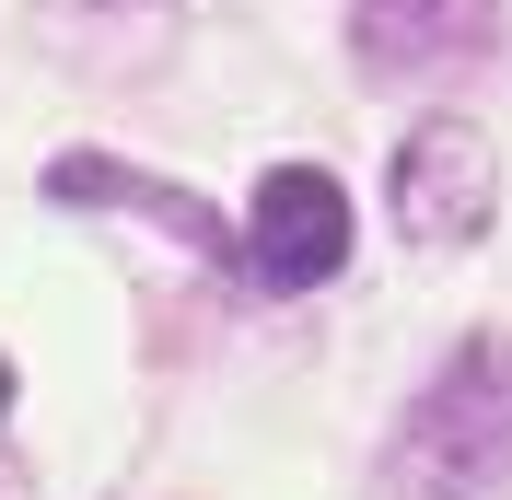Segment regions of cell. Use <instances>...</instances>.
<instances>
[{"label": "cell", "mask_w": 512, "mask_h": 500, "mask_svg": "<svg viewBox=\"0 0 512 500\" xmlns=\"http://www.w3.org/2000/svg\"><path fill=\"white\" fill-rule=\"evenodd\" d=\"M47 198H140V210H152V221H175L187 245H222V221L198 210L187 187H140V175H128V163H105V152H82V163H47Z\"/></svg>", "instance_id": "5"}, {"label": "cell", "mask_w": 512, "mask_h": 500, "mask_svg": "<svg viewBox=\"0 0 512 500\" xmlns=\"http://www.w3.org/2000/svg\"><path fill=\"white\" fill-rule=\"evenodd\" d=\"M0 407H12V361H0Z\"/></svg>", "instance_id": "6"}, {"label": "cell", "mask_w": 512, "mask_h": 500, "mask_svg": "<svg viewBox=\"0 0 512 500\" xmlns=\"http://www.w3.org/2000/svg\"><path fill=\"white\" fill-rule=\"evenodd\" d=\"M489 221H501V152L466 117H419L396 152V233L431 256H466L489 245Z\"/></svg>", "instance_id": "2"}, {"label": "cell", "mask_w": 512, "mask_h": 500, "mask_svg": "<svg viewBox=\"0 0 512 500\" xmlns=\"http://www.w3.org/2000/svg\"><path fill=\"white\" fill-rule=\"evenodd\" d=\"M338 256H350V187L326 163H268L245 210V268L268 291H315L338 280Z\"/></svg>", "instance_id": "3"}, {"label": "cell", "mask_w": 512, "mask_h": 500, "mask_svg": "<svg viewBox=\"0 0 512 500\" xmlns=\"http://www.w3.org/2000/svg\"><path fill=\"white\" fill-rule=\"evenodd\" d=\"M501 47V0H350V59L373 82H443Z\"/></svg>", "instance_id": "4"}, {"label": "cell", "mask_w": 512, "mask_h": 500, "mask_svg": "<svg viewBox=\"0 0 512 500\" xmlns=\"http://www.w3.org/2000/svg\"><path fill=\"white\" fill-rule=\"evenodd\" d=\"M512 477V338H466L396 419V489L408 500H489Z\"/></svg>", "instance_id": "1"}]
</instances>
